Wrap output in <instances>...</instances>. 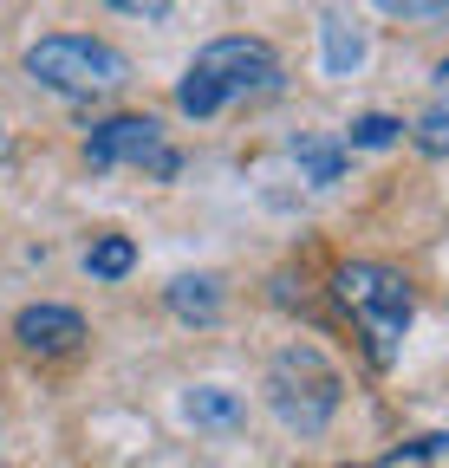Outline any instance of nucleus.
I'll use <instances>...</instances> for the list:
<instances>
[{
	"label": "nucleus",
	"instance_id": "9b49d317",
	"mask_svg": "<svg viewBox=\"0 0 449 468\" xmlns=\"http://www.w3.org/2000/svg\"><path fill=\"white\" fill-rule=\"evenodd\" d=\"M131 267H137L131 234H98V241L85 248V273H91V280H124Z\"/></svg>",
	"mask_w": 449,
	"mask_h": 468
},
{
	"label": "nucleus",
	"instance_id": "0eeeda50",
	"mask_svg": "<svg viewBox=\"0 0 449 468\" xmlns=\"http://www.w3.org/2000/svg\"><path fill=\"white\" fill-rule=\"evenodd\" d=\"M319 46H326V72H332V79H352L365 58H371V33H365V20H352V14H326Z\"/></svg>",
	"mask_w": 449,
	"mask_h": 468
},
{
	"label": "nucleus",
	"instance_id": "f03ea898",
	"mask_svg": "<svg viewBox=\"0 0 449 468\" xmlns=\"http://www.w3.org/2000/svg\"><path fill=\"white\" fill-rule=\"evenodd\" d=\"M332 292H339V306L358 319V332L371 338V358L390 365L398 358V338L411 332L417 319V292L398 267H384V261H346L339 273H332Z\"/></svg>",
	"mask_w": 449,
	"mask_h": 468
},
{
	"label": "nucleus",
	"instance_id": "ddd939ff",
	"mask_svg": "<svg viewBox=\"0 0 449 468\" xmlns=\"http://www.w3.org/2000/svg\"><path fill=\"white\" fill-rule=\"evenodd\" d=\"M398 137H404V117H390V111H365V117H352L346 150H384V144H398Z\"/></svg>",
	"mask_w": 449,
	"mask_h": 468
},
{
	"label": "nucleus",
	"instance_id": "f257e3e1",
	"mask_svg": "<svg viewBox=\"0 0 449 468\" xmlns=\"http://www.w3.org/2000/svg\"><path fill=\"white\" fill-rule=\"evenodd\" d=\"M280 85H287V72H280V58L267 39H208L196 58H189V72L176 85V111L183 117H215V111H229V104H248V98H273Z\"/></svg>",
	"mask_w": 449,
	"mask_h": 468
},
{
	"label": "nucleus",
	"instance_id": "39448f33",
	"mask_svg": "<svg viewBox=\"0 0 449 468\" xmlns=\"http://www.w3.org/2000/svg\"><path fill=\"white\" fill-rule=\"evenodd\" d=\"M85 163L98 176L104 169H144V176H156V183H170V176L183 169V156L170 150V137H163L156 117H104V124H91Z\"/></svg>",
	"mask_w": 449,
	"mask_h": 468
},
{
	"label": "nucleus",
	"instance_id": "20e7f679",
	"mask_svg": "<svg viewBox=\"0 0 449 468\" xmlns=\"http://www.w3.org/2000/svg\"><path fill=\"white\" fill-rule=\"evenodd\" d=\"M27 79L59 98H111L131 85V58L91 33H46L27 46Z\"/></svg>",
	"mask_w": 449,
	"mask_h": 468
},
{
	"label": "nucleus",
	"instance_id": "2eb2a0df",
	"mask_svg": "<svg viewBox=\"0 0 449 468\" xmlns=\"http://www.w3.org/2000/svg\"><path fill=\"white\" fill-rule=\"evenodd\" d=\"M104 7H118V14H131V20H163L176 0H104Z\"/></svg>",
	"mask_w": 449,
	"mask_h": 468
},
{
	"label": "nucleus",
	"instance_id": "6e6552de",
	"mask_svg": "<svg viewBox=\"0 0 449 468\" xmlns=\"http://www.w3.org/2000/svg\"><path fill=\"white\" fill-rule=\"evenodd\" d=\"M287 156H294V169H300V183H313V189H332L346 176V144L339 137H319V131H300L294 144H287Z\"/></svg>",
	"mask_w": 449,
	"mask_h": 468
},
{
	"label": "nucleus",
	"instance_id": "9d476101",
	"mask_svg": "<svg viewBox=\"0 0 449 468\" xmlns=\"http://www.w3.org/2000/svg\"><path fill=\"white\" fill-rule=\"evenodd\" d=\"M183 417H189L196 430H235V423H241V397L221 390V384H196V390L183 397Z\"/></svg>",
	"mask_w": 449,
	"mask_h": 468
},
{
	"label": "nucleus",
	"instance_id": "7ed1b4c3",
	"mask_svg": "<svg viewBox=\"0 0 449 468\" xmlns=\"http://www.w3.org/2000/svg\"><path fill=\"white\" fill-rule=\"evenodd\" d=\"M339 403H346V378L332 371V358L319 345L273 351V365H267V410L294 436H319L332 417H339Z\"/></svg>",
	"mask_w": 449,
	"mask_h": 468
},
{
	"label": "nucleus",
	"instance_id": "423d86ee",
	"mask_svg": "<svg viewBox=\"0 0 449 468\" xmlns=\"http://www.w3.org/2000/svg\"><path fill=\"white\" fill-rule=\"evenodd\" d=\"M14 338H20V351H33V358H66V351H79V338H85V319L72 306H27L14 319Z\"/></svg>",
	"mask_w": 449,
	"mask_h": 468
},
{
	"label": "nucleus",
	"instance_id": "f8f14e48",
	"mask_svg": "<svg viewBox=\"0 0 449 468\" xmlns=\"http://www.w3.org/2000/svg\"><path fill=\"white\" fill-rule=\"evenodd\" d=\"M411 144L423 150V156H449V85L417 111V124H411Z\"/></svg>",
	"mask_w": 449,
	"mask_h": 468
},
{
	"label": "nucleus",
	"instance_id": "4468645a",
	"mask_svg": "<svg viewBox=\"0 0 449 468\" xmlns=\"http://www.w3.org/2000/svg\"><path fill=\"white\" fill-rule=\"evenodd\" d=\"M390 20H449V0H371Z\"/></svg>",
	"mask_w": 449,
	"mask_h": 468
},
{
	"label": "nucleus",
	"instance_id": "1a4fd4ad",
	"mask_svg": "<svg viewBox=\"0 0 449 468\" xmlns=\"http://www.w3.org/2000/svg\"><path fill=\"white\" fill-rule=\"evenodd\" d=\"M170 313L183 325H215L221 319V280L215 273H176L170 280Z\"/></svg>",
	"mask_w": 449,
	"mask_h": 468
}]
</instances>
